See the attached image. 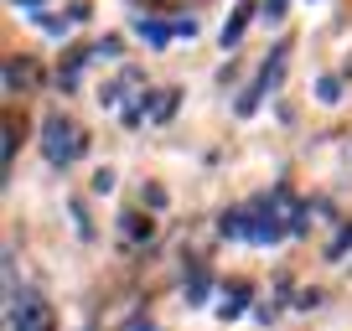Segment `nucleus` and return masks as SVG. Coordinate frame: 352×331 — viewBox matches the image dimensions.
<instances>
[{
    "label": "nucleus",
    "mask_w": 352,
    "mask_h": 331,
    "mask_svg": "<svg viewBox=\"0 0 352 331\" xmlns=\"http://www.w3.org/2000/svg\"><path fill=\"white\" fill-rule=\"evenodd\" d=\"M135 32H140V36H151V42H155V47H161V42H166V36H171V32H176V26H155V21H135Z\"/></svg>",
    "instance_id": "obj_8"
},
{
    "label": "nucleus",
    "mask_w": 352,
    "mask_h": 331,
    "mask_svg": "<svg viewBox=\"0 0 352 331\" xmlns=\"http://www.w3.org/2000/svg\"><path fill=\"white\" fill-rule=\"evenodd\" d=\"M0 161H6V166L16 161V124H6V130H0Z\"/></svg>",
    "instance_id": "obj_9"
},
{
    "label": "nucleus",
    "mask_w": 352,
    "mask_h": 331,
    "mask_svg": "<svg viewBox=\"0 0 352 331\" xmlns=\"http://www.w3.org/2000/svg\"><path fill=\"white\" fill-rule=\"evenodd\" d=\"M6 316H11V331H52V306H47L36 290H16L11 285Z\"/></svg>",
    "instance_id": "obj_2"
},
{
    "label": "nucleus",
    "mask_w": 352,
    "mask_h": 331,
    "mask_svg": "<svg viewBox=\"0 0 352 331\" xmlns=\"http://www.w3.org/2000/svg\"><path fill=\"white\" fill-rule=\"evenodd\" d=\"M120 222H124V233H130V238H151V233H155L151 218H140V212H124Z\"/></svg>",
    "instance_id": "obj_7"
},
{
    "label": "nucleus",
    "mask_w": 352,
    "mask_h": 331,
    "mask_svg": "<svg viewBox=\"0 0 352 331\" xmlns=\"http://www.w3.org/2000/svg\"><path fill=\"white\" fill-rule=\"evenodd\" d=\"M249 16H254V0H239V11L223 21V47H233L243 36V26H249Z\"/></svg>",
    "instance_id": "obj_4"
},
{
    "label": "nucleus",
    "mask_w": 352,
    "mask_h": 331,
    "mask_svg": "<svg viewBox=\"0 0 352 331\" xmlns=\"http://www.w3.org/2000/svg\"><path fill=\"white\" fill-rule=\"evenodd\" d=\"M166 5H182V0H166Z\"/></svg>",
    "instance_id": "obj_13"
},
{
    "label": "nucleus",
    "mask_w": 352,
    "mask_h": 331,
    "mask_svg": "<svg viewBox=\"0 0 352 331\" xmlns=\"http://www.w3.org/2000/svg\"><path fill=\"white\" fill-rule=\"evenodd\" d=\"M202 295H208V269H197L192 285H187V300H202Z\"/></svg>",
    "instance_id": "obj_11"
},
{
    "label": "nucleus",
    "mask_w": 352,
    "mask_h": 331,
    "mask_svg": "<svg viewBox=\"0 0 352 331\" xmlns=\"http://www.w3.org/2000/svg\"><path fill=\"white\" fill-rule=\"evenodd\" d=\"M243 300H249V285H233V290H223V306H218V316L223 321H233L243 310Z\"/></svg>",
    "instance_id": "obj_5"
},
{
    "label": "nucleus",
    "mask_w": 352,
    "mask_h": 331,
    "mask_svg": "<svg viewBox=\"0 0 352 331\" xmlns=\"http://www.w3.org/2000/svg\"><path fill=\"white\" fill-rule=\"evenodd\" d=\"M316 93H321V104H337L342 83H337V78H321V83H316Z\"/></svg>",
    "instance_id": "obj_10"
},
{
    "label": "nucleus",
    "mask_w": 352,
    "mask_h": 331,
    "mask_svg": "<svg viewBox=\"0 0 352 331\" xmlns=\"http://www.w3.org/2000/svg\"><path fill=\"white\" fill-rule=\"evenodd\" d=\"M83 150H88V135L78 130L67 114H47V119H42V155L52 166H73Z\"/></svg>",
    "instance_id": "obj_1"
},
{
    "label": "nucleus",
    "mask_w": 352,
    "mask_h": 331,
    "mask_svg": "<svg viewBox=\"0 0 352 331\" xmlns=\"http://www.w3.org/2000/svg\"><path fill=\"white\" fill-rule=\"evenodd\" d=\"M11 5H42V0H11Z\"/></svg>",
    "instance_id": "obj_12"
},
{
    "label": "nucleus",
    "mask_w": 352,
    "mask_h": 331,
    "mask_svg": "<svg viewBox=\"0 0 352 331\" xmlns=\"http://www.w3.org/2000/svg\"><path fill=\"white\" fill-rule=\"evenodd\" d=\"M135 83H140V73H135V67H124V73L114 78L109 89H104V104H120V93H124V89H135Z\"/></svg>",
    "instance_id": "obj_6"
},
{
    "label": "nucleus",
    "mask_w": 352,
    "mask_h": 331,
    "mask_svg": "<svg viewBox=\"0 0 352 331\" xmlns=\"http://www.w3.org/2000/svg\"><path fill=\"white\" fill-rule=\"evenodd\" d=\"M280 67H285V52H275V57H270V62H264L259 83H254V89H249V93H243V99H239V114H254V104H259V93H264V89H270V83H275V78H280Z\"/></svg>",
    "instance_id": "obj_3"
}]
</instances>
